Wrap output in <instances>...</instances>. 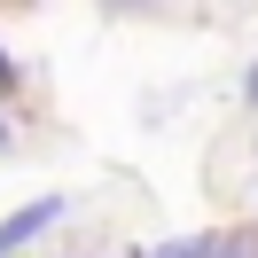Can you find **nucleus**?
<instances>
[{
	"mask_svg": "<svg viewBox=\"0 0 258 258\" xmlns=\"http://www.w3.org/2000/svg\"><path fill=\"white\" fill-rule=\"evenodd\" d=\"M196 258H258V227H211L196 235Z\"/></svg>",
	"mask_w": 258,
	"mask_h": 258,
	"instance_id": "nucleus-2",
	"label": "nucleus"
},
{
	"mask_svg": "<svg viewBox=\"0 0 258 258\" xmlns=\"http://www.w3.org/2000/svg\"><path fill=\"white\" fill-rule=\"evenodd\" d=\"M0 149H16V125H8V117H0Z\"/></svg>",
	"mask_w": 258,
	"mask_h": 258,
	"instance_id": "nucleus-7",
	"label": "nucleus"
},
{
	"mask_svg": "<svg viewBox=\"0 0 258 258\" xmlns=\"http://www.w3.org/2000/svg\"><path fill=\"white\" fill-rule=\"evenodd\" d=\"M149 258H196V235H180V242H157Z\"/></svg>",
	"mask_w": 258,
	"mask_h": 258,
	"instance_id": "nucleus-3",
	"label": "nucleus"
},
{
	"mask_svg": "<svg viewBox=\"0 0 258 258\" xmlns=\"http://www.w3.org/2000/svg\"><path fill=\"white\" fill-rule=\"evenodd\" d=\"M63 211H71L63 196H32V204H16L8 219H0V258H24V250H32V242L47 235L55 219H63Z\"/></svg>",
	"mask_w": 258,
	"mask_h": 258,
	"instance_id": "nucleus-1",
	"label": "nucleus"
},
{
	"mask_svg": "<svg viewBox=\"0 0 258 258\" xmlns=\"http://www.w3.org/2000/svg\"><path fill=\"white\" fill-rule=\"evenodd\" d=\"M242 102H250V110H258V63L242 71Z\"/></svg>",
	"mask_w": 258,
	"mask_h": 258,
	"instance_id": "nucleus-5",
	"label": "nucleus"
},
{
	"mask_svg": "<svg viewBox=\"0 0 258 258\" xmlns=\"http://www.w3.org/2000/svg\"><path fill=\"white\" fill-rule=\"evenodd\" d=\"M102 8H110V16H133V8H149V0H102Z\"/></svg>",
	"mask_w": 258,
	"mask_h": 258,
	"instance_id": "nucleus-6",
	"label": "nucleus"
},
{
	"mask_svg": "<svg viewBox=\"0 0 258 258\" xmlns=\"http://www.w3.org/2000/svg\"><path fill=\"white\" fill-rule=\"evenodd\" d=\"M16 79H24V71H16V55L0 47V94H16Z\"/></svg>",
	"mask_w": 258,
	"mask_h": 258,
	"instance_id": "nucleus-4",
	"label": "nucleus"
}]
</instances>
